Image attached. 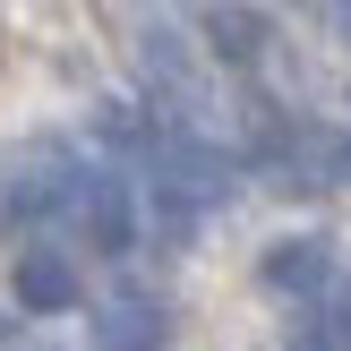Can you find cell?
Masks as SVG:
<instances>
[{
	"mask_svg": "<svg viewBox=\"0 0 351 351\" xmlns=\"http://www.w3.org/2000/svg\"><path fill=\"white\" fill-rule=\"evenodd\" d=\"M69 189H77V154H69V137L34 129V137H17V146L0 154V223L51 215V206H69Z\"/></svg>",
	"mask_w": 351,
	"mask_h": 351,
	"instance_id": "6da1fadb",
	"label": "cell"
},
{
	"mask_svg": "<svg viewBox=\"0 0 351 351\" xmlns=\"http://www.w3.org/2000/svg\"><path fill=\"white\" fill-rule=\"evenodd\" d=\"M154 197H180V206H223L232 197V154L197 146V137H154Z\"/></svg>",
	"mask_w": 351,
	"mask_h": 351,
	"instance_id": "7a4b0ae2",
	"label": "cell"
},
{
	"mask_svg": "<svg viewBox=\"0 0 351 351\" xmlns=\"http://www.w3.org/2000/svg\"><path fill=\"white\" fill-rule=\"evenodd\" d=\"M69 206H77L86 240H95L103 257H120V249H129V232H137V206H129V189H120L112 171H77V189H69Z\"/></svg>",
	"mask_w": 351,
	"mask_h": 351,
	"instance_id": "3957f363",
	"label": "cell"
},
{
	"mask_svg": "<svg viewBox=\"0 0 351 351\" xmlns=\"http://www.w3.org/2000/svg\"><path fill=\"white\" fill-rule=\"evenodd\" d=\"M17 308H34V317H60V308H77V266H69L60 249H17Z\"/></svg>",
	"mask_w": 351,
	"mask_h": 351,
	"instance_id": "277c9868",
	"label": "cell"
},
{
	"mask_svg": "<svg viewBox=\"0 0 351 351\" xmlns=\"http://www.w3.org/2000/svg\"><path fill=\"white\" fill-rule=\"evenodd\" d=\"M257 274H266V291H291V300H308V291H326V274H335V249H326L317 232H300V240H274Z\"/></svg>",
	"mask_w": 351,
	"mask_h": 351,
	"instance_id": "5b68a950",
	"label": "cell"
},
{
	"mask_svg": "<svg viewBox=\"0 0 351 351\" xmlns=\"http://www.w3.org/2000/svg\"><path fill=\"white\" fill-rule=\"evenodd\" d=\"M171 343V317L154 300H103L95 308V351H163Z\"/></svg>",
	"mask_w": 351,
	"mask_h": 351,
	"instance_id": "8992f818",
	"label": "cell"
},
{
	"mask_svg": "<svg viewBox=\"0 0 351 351\" xmlns=\"http://www.w3.org/2000/svg\"><path fill=\"white\" fill-rule=\"evenodd\" d=\"M266 43H274V17L266 9H240V0L206 9V51H215V60L249 69V60H266Z\"/></svg>",
	"mask_w": 351,
	"mask_h": 351,
	"instance_id": "52a82bcc",
	"label": "cell"
},
{
	"mask_svg": "<svg viewBox=\"0 0 351 351\" xmlns=\"http://www.w3.org/2000/svg\"><path fill=\"white\" fill-rule=\"evenodd\" d=\"M95 137H103V146H129V154H154V120L137 112V103H103V112H95Z\"/></svg>",
	"mask_w": 351,
	"mask_h": 351,
	"instance_id": "ba28073f",
	"label": "cell"
},
{
	"mask_svg": "<svg viewBox=\"0 0 351 351\" xmlns=\"http://www.w3.org/2000/svg\"><path fill=\"white\" fill-rule=\"evenodd\" d=\"M137 60H146L154 86H189V51L171 43V34H146V43H137Z\"/></svg>",
	"mask_w": 351,
	"mask_h": 351,
	"instance_id": "9c48e42d",
	"label": "cell"
},
{
	"mask_svg": "<svg viewBox=\"0 0 351 351\" xmlns=\"http://www.w3.org/2000/svg\"><path fill=\"white\" fill-rule=\"evenodd\" d=\"M335 343H343V351H351V300H343V317H335Z\"/></svg>",
	"mask_w": 351,
	"mask_h": 351,
	"instance_id": "30bf717a",
	"label": "cell"
},
{
	"mask_svg": "<svg viewBox=\"0 0 351 351\" xmlns=\"http://www.w3.org/2000/svg\"><path fill=\"white\" fill-rule=\"evenodd\" d=\"M343 34H351V0H343Z\"/></svg>",
	"mask_w": 351,
	"mask_h": 351,
	"instance_id": "8fae6325",
	"label": "cell"
},
{
	"mask_svg": "<svg viewBox=\"0 0 351 351\" xmlns=\"http://www.w3.org/2000/svg\"><path fill=\"white\" fill-rule=\"evenodd\" d=\"M308 351H326V343H308Z\"/></svg>",
	"mask_w": 351,
	"mask_h": 351,
	"instance_id": "7c38bea8",
	"label": "cell"
}]
</instances>
